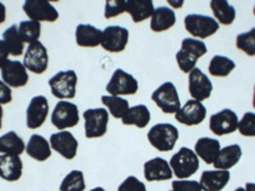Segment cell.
<instances>
[{
  "label": "cell",
  "mask_w": 255,
  "mask_h": 191,
  "mask_svg": "<svg viewBox=\"0 0 255 191\" xmlns=\"http://www.w3.org/2000/svg\"><path fill=\"white\" fill-rule=\"evenodd\" d=\"M102 103L108 107L109 113H111L115 119H123L125 113L129 110V102L123 97H116V96H102Z\"/></svg>",
  "instance_id": "cell-33"
},
{
  "label": "cell",
  "mask_w": 255,
  "mask_h": 191,
  "mask_svg": "<svg viewBox=\"0 0 255 191\" xmlns=\"http://www.w3.org/2000/svg\"><path fill=\"white\" fill-rule=\"evenodd\" d=\"M143 172H144V177L148 183L167 181L174 176L170 163L161 157H156V158L147 161L144 163V167H143Z\"/></svg>",
  "instance_id": "cell-19"
},
{
  "label": "cell",
  "mask_w": 255,
  "mask_h": 191,
  "mask_svg": "<svg viewBox=\"0 0 255 191\" xmlns=\"http://www.w3.org/2000/svg\"><path fill=\"white\" fill-rule=\"evenodd\" d=\"M238 115L230 108H225V110L212 115L209 119V129L212 133L218 136L235 133L238 130Z\"/></svg>",
  "instance_id": "cell-13"
},
{
  "label": "cell",
  "mask_w": 255,
  "mask_h": 191,
  "mask_svg": "<svg viewBox=\"0 0 255 191\" xmlns=\"http://www.w3.org/2000/svg\"><path fill=\"white\" fill-rule=\"evenodd\" d=\"M1 78L8 87L20 88L28 83V73L23 63L14 60H8L1 68Z\"/></svg>",
  "instance_id": "cell-17"
},
{
  "label": "cell",
  "mask_w": 255,
  "mask_h": 191,
  "mask_svg": "<svg viewBox=\"0 0 255 191\" xmlns=\"http://www.w3.org/2000/svg\"><path fill=\"white\" fill-rule=\"evenodd\" d=\"M123 124L124 125H134V126L143 129L147 126L151 121V112L148 110L145 104H136L128 110L123 117Z\"/></svg>",
  "instance_id": "cell-28"
},
{
  "label": "cell",
  "mask_w": 255,
  "mask_h": 191,
  "mask_svg": "<svg viewBox=\"0 0 255 191\" xmlns=\"http://www.w3.org/2000/svg\"><path fill=\"white\" fill-rule=\"evenodd\" d=\"M245 190L247 191H255V184L254 183H248L245 185Z\"/></svg>",
  "instance_id": "cell-44"
},
{
  "label": "cell",
  "mask_w": 255,
  "mask_h": 191,
  "mask_svg": "<svg viewBox=\"0 0 255 191\" xmlns=\"http://www.w3.org/2000/svg\"><path fill=\"white\" fill-rule=\"evenodd\" d=\"M26 153L35 161L45 162L51 157V145L44 136L33 134L26 145Z\"/></svg>",
  "instance_id": "cell-23"
},
{
  "label": "cell",
  "mask_w": 255,
  "mask_h": 191,
  "mask_svg": "<svg viewBox=\"0 0 255 191\" xmlns=\"http://www.w3.org/2000/svg\"><path fill=\"white\" fill-rule=\"evenodd\" d=\"M185 29L197 40H204L213 36L220 28V23L215 18L202 14H189L184 19Z\"/></svg>",
  "instance_id": "cell-5"
},
{
  "label": "cell",
  "mask_w": 255,
  "mask_h": 191,
  "mask_svg": "<svg viewBox=\"0 0 255 191\" xmlns=\"http://www.w3.org/2000/svg\"><path fill=\"white\" fill-rule=\"evenodd\" d=\"M118 191H147V188L135 176H129L120 184Z\"/></svg>",
  "instance_id": "cell-39"
},
{
  "label": "cell",
  "mask_w": 255,
  "mask_h": 191,
  "mask_svg": "<svg viewBox=\"0 0 255 191\" xmlns=\"http://www.w3.org/2000/svg\"><path fill=\"white\" fill-rule=\"evenodd\" d=\"M172 191H203L199 181L194 180H176L172 183Z\"/></svg>",
  "instance_id": "cell-40"
},
{
  "label": "cell",
  "mask_w": 255,
  "mask_h": 191,
  "mask_svg": "<svg viewBox=\"0 0 255 191\" xmlns=\"http://www.w3.org/2000/svg\"><path fill=\"white\" fill-rule=\"evenodd\" d=\"M9 55H10V52H9L8 46H6L3 40H0V69L5 65Z\"/></svg>",
  "instance_id": "cell-42"
},
{
  "label": "cell",
  "mask_w": 255,
  "mask_h": 191,
  "mask_svg": "<svg viewBox=\"0 0 255 191\" xmlns=\"http://www.w3.org/2000/svg\"><path fill=\"white\" fill-rule=\"evenodd\" d=\"M23 162L19 156L0 154V177L8 183H14L22 177Z\"/></svg>",
  "instance_id": "cell-20"
},
{
  "label": "cell",
  "mask_w": 255,
  "mask_h": 191,
  "mask_svg": "<svg viewBox=\"0 0 255 191\" xmlns=\"http://www.w3.org/2000/svg\"><path fill=\"white\" fill-rule=\"evenodd\" d=\"M23 65L27 70L35 74H42L46 72L49 67V54L46 47L40 41L28 45L23 56Z\"/></svg>",
  "instance_id": "cell-9"
},
{
  "label": "cell",
  "mask_w": 255,
  "mask_h": 191,
  "mask_svg": "<svg viewBox=\"0 0 255 191\" xmlns=\"http://www.w3.org/2000/svg\"><path fill=\"white\" fill-rule=\"evenodd\" d=\"M243 156V149L239 144H231L227 145L225 148H221L220 153H218L217 158H216L215 166L216 170H221V171H230L232 167H235L239 163Z\"/></svg>",
  "instance_id": "cell-22"
},
{
  "label": "cell",
  "mask_w": 255,
  "mask_h": 191,
  "mask_svg": "<svg viewBox=\"0 0 255 191\" xmlns=\"http://www.w3.org/2000/svg\"><path fill=\"white\" fill-rule=\"evenodd\" d=\"M102 31L92 24H78L76 29L77 45L81 47H97L101 45Z\"/></svg>",
  "instance_id": "cell-26"
},
{
  "label": "cell",
  "mask_w": 255,
  "mask_h": 191,
  "mask_svg": "<svg viewBox=\"0 0 255 191\" xmlns=\"http://www.w3.org/2000/svg\"><path fill=\"white\" fill-rule=\"evenodd\" d=\"M148 142L159 152H171L179 140V130L172 124L162 122L151 127L147 134Z\"/></svg>",
  "instance_id": "cell-3"
},
{
  "label": "cell",
  "mask_w": 255,
  "mask_h": 191,
  "mask_svg": "<svg viewBox=\"0 0 255 191\" xmlns=\"http://www.w3.org/2000/svg\"><path fill=\"white\" fill-rule=\"evenodd\" d=\"M211 9L213 14H215V19L218 23L223 24V26H230L234 23V20L236 18V10L234 5L226 1V0H213L211 1Z\"/></svg>",
  "instance_id": "cell-30"
},
{
  "label": "cell",
  "mask_w": 255,
  "mask_h": 191,
  "mask_svg": "<svg viewBox=\"0 0 255 191\" xmlns=\"http://www.w3.org/2000/svg\"><path fill=\"white\" fill-rule=\"evenodd\" d=\"M129 41V31L124 27L110 26L102 31L101 46L108 52H122Z\"/></svg>",
  "instance_id": "cell-12"
},
{
  "label": "cell",
  "mask_w": 255,
  "mask_h": 191,
  "mask_svg": "<svg viewBox=\"0 0 255 191\" xmlns=\"http://www.w3.org/2000/svg\"><path fill=\"white\" fill-rule=\"evenodd\" d=\"M235 191H247V190H245V188H238Z\"/></svg>",
  "instance_id": "cell-49"
},
{
  "label": "cell",
  "mask_w": 255,
  "mask_h": 191,
  "mask_svg": "<svg viewBox=\"0 0 255 191\" xmlns=\"http://www.w3.org/2000/svg\"><path fill=\"white\" fill-rule=\"evenodd\" d=\"M221 151V143L212 138H200L195 143V154L207 165H213Z\"/></svg>",
  "instance_id": "cell-24"
},
{
  "label": "cell",
  "mask_w": 255,
  "mask_h": 191,
  "mask_svg": "<svg viewBox=\"0 0 255 191\" xmlns=\"http://www.w3.org/2000/svg\"><path fill=\"white\" fill-rule=\"evenodd\" d=\"M49 113V102L44 96H35L29 102L26 112V121L28 129H38L46 121Z\"/></svg>",
  "instance_id": "cell-18"
},
{
  "label": "cell",
  "mask_w": 255,
  "mask_h": 191,
  "mask_svg": "<svg viewBox=\"0 0 255 191\" xmlns=\"http://www.w3.org/2000/svg\"><path fill=\"white\" fill-rule=\"evenodd\" d=\"M60 191H84L86 180L83 172L79 170H73L64 177L60 184Z\"/></svg>",
  "instance_id": "cell-34"
},
{
  "label": "cell",
  "mask_w": 255,
  "mask_h": 191,
  "mask_svg": "<svg viewBox=\"0 0 255 191\" xmlns=\"http://www.w3.org/2000/svg\"><path fill=\"white\" fill-rule=\"evenodd\" d=\"M20 38L23 42L32 44L38 41L41 36V24L35 20H22L18 26Z\"/></svg>",
  "instance_id": "cell-35"
},
{
  "label": "cell",
  "mask_w": 255,
  "mask_h": 191,
  "mask_svg": "<svg viewBox=\"0 0 255 191\" xmlns=\"http://www.w3.org/2000/svg\"><path fill=\"white\" fill-rule=\"evenodd\" d=\"M170 191H172V190H170Z\"/></svg>",
  "instance_id": "cell-51"
},
{
  "label": "cell",
  "mask_w": 255,
  "mask_h": 191,
  "mask_svg": "<svg viewBox=\"0 0 255 191\" xmlns=\"http://www.w3.org/2000/svg\"><path fill=\"white\" fill-rule=\"evenodd\" d=\"M26 151L23 139L15 131H9L5 135L0 136V153L9 156H20Z\"/></svg>",
  "instance_id": "cell-29"
},
{
  "label": "cell",
  "mask_w": 255,
  "mask_h": 191,
  "mask_svg": "<svg viewBox=\"0 0 255 191\" xmlns=\"http://www.w3.org/2000/svg\"><path fill=\"white\" fill-rule=\"evenodd\" d=\"M168 4L172 6H175V8H180V6H183V1H179V3H175L174 0L172 1H168Z\"/></svg>",
  "instance_id": "cell-45"
},
{
  "label": "cell",
  "mask_w": 255,
  "mask_h": 191,
  "mask_svg": "<svg viewBox=\"0 0 255 191\" xmlns=\"http://www.w3.org/2000/svg\"><path fill=\"white\" fill-rule=\"evenodd\" d=\"M125 6H127V1L125 0H110V1H106V5H105V18L116 17V15H120L123 13H125Z\"/></svg>",
  "instance_id": "cell-38"
},
{
  "label": "cell",
  "mask_w": 255,
  "mask_h": 191,
  "mask_svg": "<svg viewBox=\"0 0 255 191\" xmlns=\"http://www.w3.org/2000/svg\"><path fill=\"white\" fill-rule=\"evenodd\" d=\"M207 46L204 42L197 38H184L181 42V49L176 54V61L180 70L183 73H189L195 69L197 60L207 54Z\"/></svg>",
  "instance_id": "cell-1"
},
{
  "label": "cell",
  "mask_w": 255,
  "mask_h": 191,
  "mask_svg": "<svg viewBox=\"0 0 255 191\" xmlns=\"http://www.w3.org/2000/svg\"><path fill=\"white\" fill-rule=\"evenodd\" d=\"M3 41L8 46L9 52L14 56H20L23 54L24 50V42L22 41L18 31V26H10L6 28L3 33Z\"/></svg>",
  "instance_id": "cell-32"
},
{
  "label": "cell",
  "mask_w": 255,
  "mask_h": 191,
  "mask_svg": "<svg viewBox=\"0 0 255 191\" xmlns=\"http://www.w3.org/2000/svg\"><path fill=\"white\" fill-rule=\"evenodd\" d=\"M23 10L29 20L35 22H55L59 18L58 10L46 0H27L23 4Z\"/></svg>",
  "instance_id": "cell-11"
},
{
  "label": "cell",
  "mask_w": 255,
  "mask_h": 191,
  "mask_svg": "<svg viewBox=\"0 0 255 191\" xmlns=\"http://www.w3.org/2000/svg\"><path fill=\"white\" fill-rule=\"evenodd\" d=\"M51 122L60 131L76 126L79 122V110L77 104L68 101L58 102L51 113Z\"/></svg>",
  "instance_id": "cell-8"
},
{
  "label": "cell",
  "mask_w": 255,
  "mask_h": 191,
  "mask_svg": "<svg viewBox=\"0 0 255 191\" xmlns=\"http://www.w3.org/2000/svg\"><path fill=\"white\" fill-rule=\"evenodd\" d=\"M236 68L235 61L226 56L216 55L208 65V72L213 77H227Z\"/></svg>",
  "instance_id": "cell-31"
},
{
  "label": "cell",
  "mask_w": 255,
  "mask_h": 191,
  "mask_svg": "<svg viewBox=\"0 0 255 191\" xmlns=\"http://www.w3.org/2000/svg\"><path fill=\"white\" fill-rule=\"evenodd\" d=\"M138 81L131 74L123 69H116L111 77L110 82L106 86V91L110 96H131L138 92Z\"/></svg>",
  "instance_id": "cell-10"
},
{
  "label": "cell",
  "mask_w": 255,
  "mask_h": 191,
  "mask_svg": "<svg viewBox=\"0 0 255 191\" xmlns=\"http://www.w3.org/2000/svg\"><path fill=\"white\" fill-rule=\"evenodd\" d=\"M236 47L245 52L247 55L255 56V27L250 31L238 35Z\"/></svg>",
  "instance_id": "cell-36"
},
{
  "label": "cell",
  "mask_w": 255,
  "mask_h": 191,
  "mask_svg": "<svg viewBox=\"0 0 255 191\" xmlns=\"http://www.w3.org/2000/svg\"><path fill=\"white\" fill-rule=\"evenodd\" d=\"M238 130L243 136H255V113H244L243 119L239 121Z\"/></svg>",
  "instance_id": "cell-37"
},
{
  "label": "cell",
  "mask_w": 255,
  "mask_h": 191,
  "mask_svg": "<svg viewBox=\"0 0 255 191\" xmlns=\"http://www.w3.org/2000/svg\"><path fill=\"white\" fill-rule=\"evenodd\" d=\"M5 18H6V8L1 1H0V24L5 22Z\"/></svg>",
  "instance_id": "cell-43"
},
{
  "label": "cell",
  "mask_w": 255,
  "mask_h": 191,
  "mask_svg": "<svg viewBox=\"0 0 255 191\" xmlns=\"http://www.w3.org/2000/svg\"><path fill=\"white\" fill-rule=\"evenodd\" d=\"M231 175L230 171H221V170H213V171H204L200 176V186L203 191H222L230 183Z\"/></svg>",
  "instance_id": "cell-21"
},
{
  "label": "cell",
  "mask_w": 255,
  "mask_h": 191,
  "mask_svg": "<svg viewBox=\"0 0 255 191\" xmlns=\"http://www.w3.org/2000/svg\"><path fill=\"white\" fill-rule=\"evenodd\" d=\"M176 23V14L174 9L168 6H158L154 9L151 17V29L153 32H163L172 28Z\"/></svg>",
  "instance_id": "cell-25"
},
{
  "label": "cell",
  "mask_w": 255,
  "mask_h": 191,
  "mask_svg": "<svg viewBox=\"0 0 255 191\" xmlns=\"http://www.w3.org/2000/svg\"><path fill=\"white\" fill-rule=\"evenodd\" d=\"M49 142L51 149L60 154L63 158L68 159V161L76 158L77 152H78V142L72 133L63 130L51 134Z\"/></svg>",
  "instance_id": "cell-15"
},
{
  "label": "cell",
  "mask_w": 255,
  "mask_h": 191,
  "mask_svg": "<svg viewBox=\"0 0 255 191\" xmlns=\"http://www.w3.org/2000/svg\"><path fill=\"white\" fill-rule=\"evenodd\" d=\"M86 138H101L108 131L109 112L105 108H90L83 112Z\"/></svg>",
  "instance_id": "cell-6"
},
{
  "label": "cell",
  "mask_w": 255,
  "mask_h": 191,
  "mask_svg": "<svg viewBox=\"0 0 255 191\" xmlns=\"http://www.w3.org/2000/svg\"><path fill=\"white\" fill-rule=\"evenodd\" d=\"M77 83H78V77L74 70H64L56 73L49 81L51 93L61 101L76 97Z\"/></svg>",
  "instance_id": "cell-4"
},
{
  "label": "cell",
  "mask_w": 255,
  "mask_h": 191,
  "mask_svg": "<svg viewBox=\"0 0 255 191\" xmlns=\"http://www.w3.org/2000/svg\"><path fill=\"white\" fill-rule=\"evenodd\" d=\"M90 191H106V190H105L104 188H95V189H92V190H90Z\"/></svg>",
  "instance_id": "cell-47"
},
{
  "label": "cell",
  "mask_w": 255,
  "mask_h": 191,
  "mask_svg": "<svg viewBox=\"0 0 255 191\" xmlns=\"http://www.w3.org/2000/svg\"><path fill=\"white\" fill-rule=\"evenodd\" d=\"M253 106H254V108H255V87H254V98H253Z\"/></svg>",
  "instance_id": "cell-48"
},
{
  "label": "cell",
  "mask_w": 255,
  "mask_h": 191,
  "mask_svg": "<svg viewBox=\"0 0 255 191\" xmlns=\"http://www.w3.org/2000/svg\"><path fill=\"white\" fill-rule=\"evenodd\" d=\"M12 102V90L3 81H0V104Z\"/></svg>",
  "instance_id": "cell-41"
},
{
  "label": "cell",
  "mask_w": 255,
  "mask_h": 191,
  "mask_svg": "<svg viewBox=\"0 0 255 191\" xmlns=\"http://www.w3.org/2000/svg\"><path fill=\"white\" fill-rule=\"evenodd\" d=\"M125 12L130 14L133 22L140 23L143 20L152 17L154 12V6L151 0H129V1H127Z\"/></svg>",
  "instance_id": "cell-27"
},
{
  "label": "cell",
  "mask_w": 255,
  "mask_h": 191,
  "mask_svg": "<svg viewBox=\"0 0 255 191\" xmlns=\"http://www.w3.org/2000/svg\"><path fill=\"white\" fill-rule=\"evenodd\" d=\"M207 116V108L204 104L195 99H189L183 107L180 108L175 113V119L180 124H184L186 126H194L203 122Z\"/></svg>",
  "instance_id": "cell-16"
},
{
  "label": "cell",
  "mask_w": 255,
  "mask_h": 191,
  "mask_svg": "<svg viewBox=\"0 0 255 191\" xmlns=\"http://www.w3.org/2000/svg\"><path fill=\"white\" fill-rule=\"evenodd\" d=\"M254 15H255V6H254Z\"/></svg>",
  "instance_id": "cell-50"
},
{
  "label": "cell",
  "mask_w": 255,
  "mask_h": 191,
  "mask_svg": "<svg viewBox=\"0 0 255 191\" xmlns=\"http://www.w3.org/2000/svg\"><path fill=\"white\" fill-rule=\"evenodd\" d=\"M1 121H3V106L0 104V129H1Z\"/></svg>",
  "instance_id": "cell-46"
},
{
  "label": "cell",
  "mask_w": 255,
  "mask_h": 191,
  "mask_svg": "<svg viewBox=\"0 0 255 191\" xmlns=\"http://www.w3.org/2000/svg\"><path fill=\"white\" fill-rule=\"evenodd\" d=\"M213 84L199 68L189 73V93L195 101H206L211 97Z\"/></svg>",
  "instance_id": "cell-14"
},
{
  "label": "cell",
  "mask_w": 255,
  "mask_h": 191,
  "mask_svg": "<svg viewBox=\"0 0 255 191\" xmlns=\"http://www.w3.org/2000/svg\"><path fill=\"white\" fill-rule=\"evenodd\" d=\"M170 167L177 180H189L199 170V158L190 148L183 147L170 159Z\"/></svg>",
  "instance_id": "cell-2"
},
{
  "label": "cell",
  "mask_w": 255,
  "mask_h": 191,
  "mask_svg": "<svg viewBox=\"0 0 255 191\" xmlns=\"http://www.w3.org/2000/svg\"><path fill=\"white\" fill-rule=\"evenodd\" d=\"M152 101L163 113H176L181 108L176 87L171 82H166L152 93Z\"/></svg>",
  "instance_id": "cell-7"
}]
</instances>
